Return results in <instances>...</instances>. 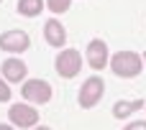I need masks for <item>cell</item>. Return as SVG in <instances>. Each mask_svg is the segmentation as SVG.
<instances>
[{"label":"cell","instance_id":"obj_4","mask_svg":"<svg viewBox=\"0 0 146 130\" xmlns=\"http://www.w3.org/2000/svg\"><path fill=\"white\" fill-rule=\"evenodd\" d=\"M103 92H105V84H103L100 77H90V79H85V84L80 87V105H82L85 110L95 107V105L100 102Z\"/></svg>","mask_w":146,"mask_h":130},{"label":"cell","instance_id":"obj_3","mask_svg":"<svg viewBox=\"0 0 146 130\" xmlns=\"http://www.w3.org/2000/svg\"><path fill=\"white\" fill-rule=\"evenodd\" d=\"M21 95H23V100H26V102L44 105V102H49V100H51V84H49V82H44V79H28V82H23Z\"/></svg>","mask_w":146,"mask_h":130},{"label":"cell","instance_id":"obj_13","mask_svg":"<svg viewBox=\"0 0 146 130\" xmlns=\"http://www.w3.org/2000/svg\"><path fill=\"white\" fill-rule=\"evenodd\" d=\"M10 100V87L5 79H0V102H8Z\"/></svg>","mask_w":146,"mask_h":130},{"label":"cell","instance_id":"obj_17","mask_svg":"<svg viewBox=\"0 0 146 130\" xmlns=\"http://www.w3.org/2000/svg\"><path fill=\"white\" fill-rule=\"evenodd\" d=\"M141 61H144V64H146V54H144V59H141Z\"/></svg>","mask_w":146,"mask_h":130},{"label":"cell","instance_id":"obj_6","mask_svg":"<svg viewBox=\"0 0 146 130\" xmlns=\"http://www.w3.org/2000/svg\"><path fill=\"white\" fill-rule=\"evenodd\" d=\"M28 46H31V38H28V33H23V31H5V33L0 36V49L8 51V54H21V51H26Z\"/></svg>","mask_w":146,"mask_h":130},{"label":"cell","instance_id":"obj_14","mask_svg":"<svg viewBox=\"0 0 146 130\" xmlns=\"http://www.w3.org/2000/svg\"><path fill=\"white\" fill-rule=\"evenodd\" d=\"M123 130H146V120H136V123H131V125H126Z\"/></svg>","mask_w":146,"mask_h":130},{"label":"cell","instance_id":"obj_7","mask_svg":"<svg viewBox=\"0 0 146 130\" xmlns=\"http://www.w3.org/2000/svg\"><path fill=\"white\" fill-rule=\"evenodd\" d=\"M87 64L92 69H105L108 66V46H105V41L95 38V41L87 43Z\"/></svg>","mask_w":146,"mask_h":130},{"label":"cell","instance_id":"obj_9","mask_svg":"<svg viewBox=\"0 0 146 130\" xmlns=\"http://www.w3.org/2000/svg\"><path fill=\"white\" fill-rule=\"evenodd\" d=\"M3 74L8 82H23L26 77V64L21 59H5L3 61Z\"/></svg>","mask_w":146,"mask_h":130},{"label":"cell","instance_id":"obj_11","mask_svg":"<svg viewBox=\"0 0 146 130\" xmlns=\"http://www.w3.org/2000/svg\"><path fill=\"white\" fill-rule=\"evenodd\" d=\"M44 8V0H18V13L26 15V18H33L38 15Z\"/></svg>","mask_w":146,"mask_h":130},{"label":"cell","instance_id":"obj_15","mask_svg":"<svg viewBox=\"0 0 146 130\" xmlns=\"http://www.w3.org/2000/svg\"><path fill=\"white\" fill-rule=\"evenodd\" d=\"M0 130H13V128L10 125H0Z\"/></svg>","mask_w":146,"mask_h":130},{"label":"cell","instance_id":"obj_2","mask_svg":"<svg viewBox=\"0 0 146 130\" xmlns=\"http://www.w3.org/2000/svg\"><path fill=\"white\" fill-rule=\"evenodd\" d=\"M54 66H56V74H59V77L72 79V77H77L80 69H82V56H80L74 49H64V51L56 56Z\"/></svg>","mask_w":146,"mask_h":130},{"label":"cell","instance_id":"obj_8","mask_svg":"<svg viewBox=\"0 0 146 130\" xmlns=\"http://www.w3.org/2000/svg\"><path fill=\"white\" fill-rule=\"evenodd\" d=\"M44 38H46V43L49 46H64V41H67V33H64V26L59 23V20H46L44 23Z\"/></svg>","mask_w":146,"mask_h":130},{"label":"cell","instance_id":"obj_5","mask_svg":"<svg viewBox=\"0 0 146 130\" xmlns=\"http://www.w3.org/2000/svg\"><path fill=\"white\" fill-rule=\"evenodd\" d=\"M10 123L15 128H36L38 123V112L28 105V102H21V105H10Z\"/></svg>","mask_w":146,"mask_h":130},{"label":"cell","instance_id":"obj_12","mask_svg":"<svg viewBox=\"0 0 146 130\" xmlns=\"http://www.w3.org/2000/svg\"><path fill=\"white\" fill-rule=\"evenodd\" d=\"M69 3H72V0H46V5H49L51 13H64V10H69Z\"/></svg>","mask_w":146,"mask_h":130},{"label":"cell","instance_id":"obj_10","mask_svg":"<svg viewBox=\"0 0 146 130\" xmlns=\"http://www.w3.org/2000/svg\"><path fill=\"white\" fill-rule=\"evenodd\" d=\"M141 107H144V100H133V102H128V100H121V102H115V105H113V118L123 120V118H128V115L139 112Z\"/></svg>","mask_w":146,"mask_h":130},{"label":"cell","instance_id":"obj_1","mask_svg":"<svg viewBox=\"0 0 146 130\" xmlns=\"http://www.w3.org/2000/svg\"><path fill=\"white\" fill-rule=\"evenodd\" d=\"M110 66H113V72H115L118 77H126V79H128V77H139V74H141L144 61H141V56L133 54V51H118V54L113 56Z\"/></svg>","mask_w":146,"mask_h":130},{"label":"cell","instance_id":"obj_16","mask_svg":"<svg viewBox=\"0 0 146 130\" xmlns=\"http://www.w3.org/2000/svg\"><path fill=\"white\" fill-rule=\"evenodd\" d=\"M33 130H49V128H33Z\"/></svg>","mask_w":146,"mask_h":130}]
</instances>
